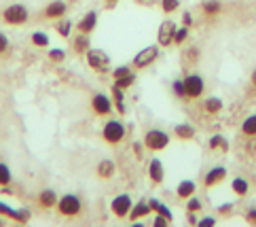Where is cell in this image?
Returning a JSON list of instances; mask_svg holds the SVG:
<instances>
[{
	"label": "cell",
	"mask_w": 256,
	"mask_h": 227,
	"mask_svg": "<svg viewBox=\"0 0 256 227\" xmlns=\"http://www.w3.org/2000/svg\"><path fill=\"white\" fill-rule=\"evenodd\" d=\"M56 210L64 219H76V216L83 214V199H80L76 193H64L58 199Z\"/></svg>",
	"instance_id": "6da1fadb"
},
{
	"label": "cell",
	"mask_w": 256,
	"mask_h": 227,
	"mask_svg": "<svg viewBox=\"0 0 256 227\" xmlns=\"http://www.w3.org/2000/svg\"><path fill=\"white\" fill-rule=\"evenodd\" d=\"M127 136V128L123 121L118 119H106L104 125H102V140L110 147H116L118 142H123Z\"/></svg>",
	"instance_id": "7a4b0ae2"
},
{
	"label": "cell",
	"mask_w": 256,
	"mask_h": 227,
	"mask_svg": "<svg viewBox=\"0 0 256 227\" xmlns=\"http://www.w3.org/2000/svg\"><path fill=\"white\" fill-rule=\"evenodd\" d=\"M28 20H30V9L24 3H13L2 11V22L6 26H13V28L28 24Z\"/></svg>",
	"instance_id": "3957f363"
},
{
	"label": "cell",
	"mask_w": 256,
	"mask_h": 227,
	"mask_svg": "<svg viewBox=\"0 0 256 227\" xmlns=\"http://www.w3.org/2000/svg\"><path fill=\"white\" fill-rule=\"evenodd\" d=\"M89 108L96 117H108L114 113V102H112V96L102 94V92H96L89 100Z\"/></svg>",
	"instance_id": "277c9868"
},
{
	"label": "cell",
	"mask_w": 256,
	"mask_h": 227,
	"mask_svg": "<svg viewBox=\"0 0 256 227\" xmlns=\"http://www.w3.org/2000/svg\"><path fill=\"white\" fill-rule=\"evenodd\" d=\"M144 147L152 151V153H157V151H163V149H168V144H170V134L168 132H163V130H157V128H152L144 134Z\"/></svg>",
	"instance_id": "5b68a950"
},
{
	"label": "cell",
	"mask_w": 256,
	"mask_h": 227,
	"mask_svg": "<svg viewBox=\"0 0 256 227\" xmlns=\"http://www.w3.org/2000/svg\"><path fill=\"white\" fill-rule=\"evenodd\" d=\"M85 62L91 70L96 72H106L110 68V56L104 51V49H94L91 47L87 53H85Z\"/></svg>",
	"instance_id": "8992f818"
},
{
	"label": "cell",
	"mask_w": 256,
	"mask_h": 227,
	"mask_svg": "<svg viewBox=\"0 0 256 227\" xmlns=\"http://www.w3.org/2000/svg\"><path fill=\"white\" fill-rule=\"evenodd\" d=\"M157 58H159V45H150V47H144L142 51L136 53L132 60V66L136 70H144V68L152 66L154 62H157Z\"/></svg>",
	"instance_id": "52a82bcc"
},
{
	"label": "cell",
	"mask_w": 256,
	"mask_h": 227,
	"mask_svg": "<svg viewBox=\"0 0 256 227\" xmlns=\"http://www.w3.org/2000/svg\"><path fill=\"white\" fill-rule=\"evenodd\" d=\"M110 77H112L114 85H118L121 89H130L136 83V68L134 66H125V64L116 66V68H112Z\"/></svg>",
	"instance_id": "ba28073f"
},
{
	"label": "cell",
	"mask_w": 256,
	"mask_h": 227,
	"mask_svg": "<svg viewBox=\"0 0 256 227\" xmlns=\"http://www.w3.org/2000/svg\"><path fill=\"white\" fill-rule=\"evenodd\" d=\"M132 206H134V199L130 193H118L110 199V212L116 216V219H125L132 210Z\"/></svg>",
	"instance_id": "9c48e42d"
},
{
	"label": "cell",
	"mask_w": 256,
	"mask_h": 227,
	"mask_svg": "<svg viewBox=\"0 0 256 227\" xmlns=\"http://www.w3.org/2000/svg\"><path fill=\"white\" fill-rule=\"evenodd\" d=\"M184 89H186V98H190V100L201 98V94H204V89H206L204 77L197 75V72H193V75L184 77Z\"/></svg>",
	"instance_id": "30bf717a"
},
{
	"label": "cell",
	"mask_w": 256,
	"mask_h": 227,
	"mask_svg": "<svg viewBox=\"0 0 256 227\" xmlns=\"http://www.w3.org/2000/svg\"><path fill=\"white\" fill-rule=\"evenodd\" d=\"M66 13H68L66 0H51V3H47V7L42 9V17L44 20H51V22H58L62 17H66Z\"/></svg>",
	"instance_id": "8fae6325"
},
{
	"label": "cell",
	"mask_w": 256,
	"mask_h": 227,
	"mask_svg": "<svg viewBox=\"0 0 256 227\" xmlns=\"http://www.w3.org/2000/svg\"><path fill=\"white\" fill-rule=\"evenodd\" d=\"M178 26L174 24L172 20H166L161 26H159V32H157V43L159 47H170V45L174 43V34H176Z\"/></svg>",
	"instance_id": "7c38bea8"
},
{
	"label": "cell",
	"mask_w": 256,
	"mask_h": 227,
	"mask_svg": "<svg viewBox=\"0 0 256 227\" xmlns=\"http://www.w3.org/2000/svg\"><path fill=\"white\" fill-rule=\"evenodd\" d=\"M58 199H60V195L56 193V189H42V191L36 195V206H38L40 210H53V208L58 206Z\"/></svg>",
	"instance_id": "4fadbf2b"
},
{
	"label": "cell",
	"mask_w": 256,
	"mask_h": 227,
	"mask_svg": "<svg viewBox=\"0 0 256 227\" xmlns=\"http://www.w3.org/2000/svg\"><path fill=\"white\" fill-rule=\"evenodd\" d=\"M76 32H83V34H91L98 28V11H87L80 20L76 22Z\"/></svg>",
	"instance_id": "5bb4252c"
},
{
	"label": "cell",
	"mask_w": 256,
	"mask_h": 227,
	"mask_svg": "<svg viewBox=\"0 0 256 227\" xmlns=\"http://www.w3.org/2000/svg\"><path fill=\"white\" fill-rule=\"evenodd\" d=\"M148 178L152 185H161L166 178V168H163V161L159 157L148 159Z\"/></svg>",
	"instance_id": "9a60e30c"
},
{
	"label": "cell",
	"mask_w": 256,
	"mask_h": 227,
	"mask_svg": "<svg viewBox=\"0 0 256 227\" xmlns=\"http://www.w3.org/2000/svg\"><path fill=\"white\" fill-rule=\"evenodd\" d=\"M150 212H152V208H150L148 199H140V202H136V204L132 206V210H130V214H127V219H130L132 223H138L140 219L148 216Z\"/></svg>",
	"instance_id": "2e32d148"
},
{
	"label": "cell",
	"mask_w": 256,
	"mask_h": 227,
	"mask_svg": "<svg viewBox=\"0 0 256 227\" xmlns=\"http://www.w3.org/2000/svg\"><path fill=\"white\" fill-rule=\"evenodd\" d=\"M96 174H98V178H102V180H112L114 174H116V163L110 157H104L102 161H98Z\"/></svg>",
	"instance_id": "e0dca14e"
},
{
	"label": "cell",
	"mask_w": 256,
	"mask_h": 227,
	"mask_svg": "<svg viewBox=\"0 0 256 227\" xmlns=\"http://www.w3.org/2000/svg\"><path fill=\"white\" fill-rule=\"evenodd\" d=\"M224 178H226V168L216 166V168H212V170H208V174L204 176V185H206L208 189H212V187H216V185H220Z\"/></svg>",
	"instance_id": "ac0fdd59"
},
{
	"label": "cell",
	"mask_w": 256,
	"mask_h": 227,
	"mask_svg": "<svg viewBox=\"0 0 256 227\" xmlns=\"http://www.w3.org/2000/svg\"><path fill=\"white\" fill-rule=\"evenodd\" d=\"M89 49H91V34L78 32L74 39H72V51H74L76 56H85Z\"/></svg>",
	"instance_id": "d6986e66"
},
{
	"label": "cell",
	"mask_w": 256,
	"mask_h": 227,
	"mask_svg": "<svg viewBox=\"0 0 256 227\" xmlns=\"http://www.w3.org/2000/svg\"><path fill=\"white\" fill-rule=\"evenodd\" d=\"M112 102H114V113H121V115H125L127 113V106H125V89H121L118 85H114L112 83Z\"/></svg>",
	"instance_id": "ffe728a7"
},
{
	"label": "cell",
	"mask_w": 256,
	"mask_h": 227,
	"mask_svg": "<svg viewBox=\"0 0 256 227\" xmlns=\"http://www.w3.org/2000/svg\"><path fill=\"white\" fill-rule=\"evenodd\" d=\"M195 191H197V185L193 183V180H188V178L180 180L178 187H176V193H178L180 199H188L190 195H195Z\"/></svg>",
	"instance_id": "44dd1931"
},
{
	"label": "cell",
	"mask_w": 256,
	"mask_h": 227,
	"mask_svg": "<svg viewBox=\"0 0 256 227\" xmlns=\"http://www.w3.org/2000/svg\"><path fill=\"white\" fill-rule=\"evenodd\" d=\"M174 134H176V138L180 140H193L195 138V128L190 123H180L174 128Z\"/></svg>",
	"instance_id": "7402d4cb"
},
{
	"label": "cell",
	"mask_w": 256,
	"mask_h": 227,
	"mask_svg": "<svg viewBox=\"0 0 256 227\" xmlns=\"http://www.w3.org/2000/svg\"><path fill=\"white\" fill-rule=\"evenodd\" d=\"M30 43L34 45V47H38V49H47L49 43H51V39H49L47 32L36 30V32H32V36H30Z\"/></svg>",
	"instance_id": "603a6c76"
},
{
	"label": "cell",
	"mask_w": 256,
	"mask_h": 227,
	"mask_svg": "<svg viewBox=\"0 0 256 227\" xmlns=\"http://www.w3.org/2000/svg\"><path fill=\"white\" fill-rule=\"evenodd\" d=\"M72 28H74V26H72V22L66 20V17H62V20L56 22V32L62 36V39H70V36H72Z\"/></svg>",
	"instance_id": "cb8c5ba5"
},
{
	"label": "cell",
	"mask_w": 256,
	"mask_h": 227,
	"mask_svg": "<svg viewBox=\"0 0 256 227\" xmlns=\"http://www.w3.org/2000/svg\"><path fill=\"white\" fill-rule=\"evenodd\" d=\"M231 189H233V193H235V195H248V191H250V183H248L246 178L237 176V178L231 180Z\"/></svg>",
	"instance_id": "d4e9b609"
},
{
	"label": "cell",
	"mask_w": 256,
	"mask_h": 227,
	"mask_svg": "<svg viewBox=\"0 0 256 227\" xmlns=\"http://www.w3.org/2000/svg\"><path fill=\"white\" fill-rule=\"evenodd\" d=\"M204 111H206V113H210V115L220 113V111H222V100H220V98H216V96L208 98L206 102H204Z\"/></svg>",
	"instance_id": "484cf974"
},
{
	"label": "cell",
	"mask_w": 256,
	"mask_h": 227,
	"mask_svg": "<svg viewBox=\"0 0 256 227\" xmlns=\"http://www.w3.org/2000/svg\"><path fill=\"white\" fill-rule=\"evenodd\" d=\"M150 202V208H152V212H157V214H163L166 219H170V221H174V214H172V210L166 206V204H161L157 197H152V199H148Z\"/></svg>",
	"instance_id": "4316f807"
},
{
	"label": "cell",
	"mask_w": 256,
	"mask_h": 227,
	"mask_svg": "<svg viewBox=\"0 0 256 227\" xmlns=\"http://www.w3.org/2000/svg\"><path fill=\"white\" fill-rule=\"evenodd\" d=\"M13 185V172L4 161H0V187Z\"/></svg>",
	"instance_id": "83f0119b"
},
{
	"label": "cell",
	"mask_w": 256,
	"mask_h": 227,
	"mask_svg": "<svg viewBox=\"0 0 256 227\" xmlns=\"http://www.w3.org/2000/svg\"><path fill=\"white\" fill-rule=\"evenodd\" d=\"M242 132L246 136H256V115L246 117L244 123H242Z\"/></svg>",
	"instance_id": "f1b7e54d"
},
{
	"label": "cell",
	"mask_w": 256,
	"mask_h": 227,
	"mask_svg": "<svg viewBox=\"0 0 256 227\" xmlns=\"http://www.w3.org/2000/svg\"><path fill=\"white\" fill-rule=\"evenodd\" d=\"M210 149H222V151H226V149H228V142H226L224 136L216 134V136H212V138H210Z\"/></svg>",
	"instance_id": "f546056e"
},
{
	"label": "cell",
	"mask_w": 256,
	"mask_h": 227,
	"mask_svg": "<svg viewBox=\"0 0 256 227\" xmlns=\"http://www.w3.org/2000/svg\"><path fill=\"white\" fill-rule=\"evenodd\" d=\"M220 9H222L220 0H208V3L204 5V13L206 15H216V13H220Z\"/></svg>",
	"instance_id": "4dcf8cb0"
},
{
	"label": "cell",
	"mask_w": 256,
	"mask_h": 227,
	"mask_svg": "<svg viewBox=\"0 0 256 227\" xmlns=\"http://www.w3.org/2000/svg\"><path fill=\"white\" fill-rule=\"evenodd\" d=\"M0 216H4V219L15 221V216H17V208L8 206L6 202H0Z\"/></svg>",
	"instance_id": "1f68e13d"
},
{
	"label": "cell",
	"mask_w": 256,
	"mask_h": 227,
	"mask_svg": "<svg viewBox=\"0 0 256 227\" xmlns=\"http://www.w3.org/2000/svg\"><path fill=\"white\" fill-rule=\"evenodd\" d=\"M172 92L176 98H186V89H184V79H176L172 83Z\"/></svg>",
	"instance_id": "d6a6232c"
},
{
	"label": "cell",
	"mask_w": 256,
	"mask_h": 227,
	"mask_svg": "<svg viewBox=\"0 0 256 227\" xmlns=\"http://www.w3.org/2000/svg\"><path fill=\"white\" fill-rule=\"evenodd\" d=\"M32 221V212L30 208H17V216H15V223H30Z\"/></svg>",
	"instance_id": "836d02e7"
},
{
	"label": "cell",
	"mask_w": 256,
	"mask_h": 227,
	"mask_svg": "<svg viewBox=\"0 0 256 227\" xmlns=\"http://www.w3.org/2000/svg\"><path fill=\"white\" fill-rule=\"evenodd\" d=\"M159 3H161V11L168 13V15L174 13L180 7V0H159Z\"/></svg>",
	"instance_id": "e575fe53"
},
{
	"label": "cell",
	"mask_w": 256,
	"mask_h": 227,
	"mask_svg": "<svg viewBox=\"0 0 256 227\" xmlns=\"http://www.w3.org/2000/svg\"><path fill=\"white\" fill-rule=\"evenodd\" d=\"M49 60L51 62H56V64H62L64 60H66V51L56 47V49H49Z\"/></svg>",
	"instance_id": "d590c367"
},
{
	"label": "cell",
	"mask_w": 256,
	"mask_h": 227,
	"mask_svg": "<svg viewBox=\"0 0 256 227\" xmlns=\"http://www.w3.org/2000/svg\"><path fill=\"white\" fill-rule=\"evenodd\" d=\"M201 208H204V204H201V199H199V197H195V195H190V197H188V204H186V210H188V212H199Z\"/></svg>",
	"instance_id": "8d00e7d4"
},
{
	"label": "cell",
	"mask_w": 256,
	"mask_h": 227,
	"mask_svg": "<svg viewBox=\"0 0 256 227\" xmlns=\"http://www.w3.org/2000/svg\"><path fill=\"white\" fill-rule=\"evenodd\" d=\"M186 36H188V28L186 26H182V28H178L176 34H174V45H182L186 41Z\"/></svg>",
	"instance_id": "74e56055"
},
{
	"label": "cell",
	"mask_w": 256,
	"mask_h": 227,
	"mask_svg": "<svg viewBox=\"0 0 256 227\" xmlns=\"http://www.w3.org/2000/svg\"><path fill=\"white\" fill-rule=\"evenodd\" d=\"M8 47H11V41H8V36L4 32H0V56H4V53L8 51Z\"/></svg>",
	"instance_id": "f35d334b"
},
{
	"label": "cell",
	"mask_w": 256,
	"mask_h": 227,
	"mask_svg": "<svg viewBox=\"0 0 256 227\" xmlns=\"http://www.w3.org/2000/svg\"><path fill=\"white\" fill-rule=\"evenodd\" d=\"M172 221L170 219H166V216H163V214H157V216H154V221H152V225L154 227H168Z\"/></svg>",
	"instance_id": "ab89813d"
},
{
	"label": "cell",
	"mask_w": 256,
	"mask_h": 227,
	"mask_svg": "<svg viewBox=\"0 0 256 227\" xmlns=\"http://www.w3.org/2000/svg\"><path fill=\"white\" fill-rule=\"evenodd\" d=\"M197 225L199 227H212V225H216V219L214 216H206V219H199Z\"/></svg>",
	"instance_id": "60d3db41"
},
{
	"label": "cell",
	"mask_w": 256,
	"mask_h": 227,
	"mask_svg": "<svg viewBox=\"0 0 256 227\" xmlns=\"http://www.w3.org/2000/svg\"><path fill=\"white\" fill-rule=\"evenodd\" d=\"M246 219L256 225V208H248V212H246Z\"/></svg>",
	"instance_id": "b9f144b4"
},
{
	"label": "cell",
	"mask_w": 256,
	"mask_h": 227,
	"mask_svg": "<svg viewBox=\"0 0 256 227\" xmlns=\"http://www.w3.org/2000/svg\"><path fill=\"white\" fill-rule=\"evenodd\" d=\"M142 149H146L144 142H134V153H136V157H142Z\"/></svg>",
	"instance_id": "7bdbcfd3"
},
{
	"label": "cell",
	"mask_w": 256,
	"mask_h": 227,
	"mask_svg": "<svg viewBox=\"0 0 256 227\" xmlns=\"http://www.w3.org/2000/svg\"><path fill=\"white\" fill-rule=\"evenodd\" d=\"M182 22H184L186 28H188V26H193V15H190V13H184V15H182Z\"/></svg>",
	"instance_id": "ee69618b"
},
{
	"label": "cell",
	"mask_w": 256,
	"mask_h": 227,
	"mask_svg": "<svg viewBox=\"0 0 256 227\" xmlns=\"http://www.w3.org/2000/svg\"><path fill=\"white\" fill-rule=\"evenodd\" d=\"M231 208H233V204H222V206H218V212H228V210H231Z\"/></svg>",
	"instance_id": "f6af8a7d"
},
{
	"label": "cell",
	"mask_w": 256,
	"mask_h": 227,
	"mask_svg": "<svg viewBox=\"0 0 256 227\" xmlns=\"http://www.w3.org/2000/svg\"><path fill=\"white\" fill-rule=\"evenodd\" d=\"M136 3H140V5H144V7H152L157 0H136Z\"/></svg>",
	"instance_id": "bcb514c9"
},
{
	"label": "cell",
	"mask_w": 256,
	"mask_h": 227,
	"mask_svg": "<svg viewBox=\"0 0 256 227\" xmlns=\"http://www.w3.org/2000/svg\"><path fill=\"white\" fill-rule=\"evenodd\" d=\"M250 81H252V85L256 87V68H254V72H252V77H250Z\"/></svg>",
	"instance_id": "7dc6e473"
},
{
	"label": "cell",
	"mask_w": 256,
	"mask_h": 227,
	"mask_svg": "<svg viewBox=\"0 0 256 227\" xmlns=\"http://www.w3.org/2000/svg\"><path fill=\"white\" fill-rule=\"evenodd\" d=\"M104 3H106V5H108V7H114V5H116V3H118V0H104Z\"/></svg>",
	"instance_id": "c3c4849f"
},
{
	"label": "cell",
	"mask_w": 256,
	"mask_h": 227,
	"mask_svg": "<svg viewBox=\"0 0 256 227\" xmlns=\"http://www.w3.org/2000/svg\"><path fill=\"white\" fill-rule=\"evenodd\" d=\"M0 225H4V216H0Z\"/></svg>",
	"instance_id": "681fc988"
}]
</instances>
